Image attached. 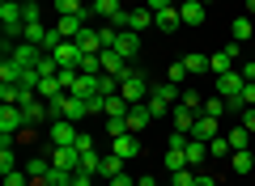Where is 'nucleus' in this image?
Instances as JSON below:
<instances>
[{"instance_id":"1","label":"nucleus","mask_w":255,"mask_h":186,"mask_svg":"<svg viewBox=\"0 0 255 186\" xmlns=\"http://www.w3.org/2000/svg\"><path fill=\"white\" fill-rule=\"evenodd\" d=\"M119 98L128 102V106H140V102H149V80L140 68H132L124 80H119Z\"/></svg>"},{"instance_id":"2","label":"nucleus","mask_w":255,"mask_h":186,"mask_svg":"<svg viewBox=\"0 0 255 186\" xmlns=\"http://www.w3.org/2000/svg\"><path fill=\"white\" fill-rule=\"evenodd\" d=\"M77 127L81 123H73V119H55V123L47 127V131H51V144L55 148H77V135H81Z\"/></svg>"},{"instance_id":"3","label":"nucleus","mask_w":255,"mask_h":186,"mask_svg":"<svg viewBox=\"0 0 255 186\" xmlns=\"http://www.w3.org/2000/svg\"><path fill=\"white\" fill-rule=\"evenodd\" d=\"M111 26H119V30H132V34H140V30H149V26H157V17H153V9H132V13H124L119 21H111Z\"/></svg>"},{"instance_id":"4","label":"nucleus","mask_w":255,"mask_h":186,"mask_svg":"<svg viewBox=\"0 0 255 186\" xmlns=\"http://www.w3.org/2000/svg\"><path fill=\"white\" fill-rule=\"evenodd\" d=\"M238 51H243V43H234V38H230V43L221 47L217 55H209V72H213V76H221V72H234V60H238Z\"/></svg>"},{"instance_id":"5","label":"nucleus","mask_w":255,"mask_h":186,"mask_svg":"<svg viewBox=\"0 0 255 186\" xmlns=\"http://www.w3.org/2000/svg\"><path fill=\"white\" fill-rule=\"evenodd\" d=\"M4 55H9V60L17 63V68H38V60H43L47 51H43V47H30V43H13Z\"/></svg>"},{"instance_id":"6","label":"nucleus","mask_w":255,"mask_h":186,"mask_svg":"<svg viewBox=\"0 0 255 186\" xmlns=\"http://www.w3.org/2000/svg\"><path fill=\"white\" fill-rule=\"evenodd\" d=\"M21 110H26V127L43 123V119H47V123H55V115H51V102H47V98H30Z\"/></svg>"},{"instance_id":"7","label":"nucleus","mask_w":255,"mask_h":186,"mask_svg":"<svg viewBox=\"0 0 255 186\" xmlns=\"http://www.w3.org/2000/svg\"><path fill=\"white\" fill-rule=\"evenodd\" d=\"M111 152H115V157H124V161H136L140 157V135H115V140H111Z\"/></svg>"},{"instance_id":"8","label":"nucleus","mask_w":255,"mask_h":186,"mask_svg":"<svg viewBox=\"0 0 255 186\" xmlns=\"http://www.w3.org/2000/svg\"><path fill=\"white\" fill-rule=\"evenodd\" d=\"M47 157H51V165L64 169V174H73V169L81 165V152H77V148H55V144H51V152H47Z\"/></svg>"},{"instance_id":"9","label":"nucleus","mask_w":255,"mask_h":186,"mask_svg":"<svg viewBox=\"0 0 255 186\" xmlns=\"http://www.w3.org/2000/svg\"><path fill=\"white\" fill-rule=\"evenodd\" d=\"M111 47H115V51L124 55V60H136V55H140V34H132V30H119Z\"/></svg>"},{"instance_id":"10","label":"nucleus","mask_w":255,"mask_h":186,"mask_svg":"<svg viewBox=\"0 0 255 186\" xmlns=\"http://www.w3.org/2000/svg\"><path fill=\"white\" fill-rule=\"evenodd\" d=\"M149 123H153V115H149V106H145V102L128 110V131H132V135H140V131H145Z\"/></svg>"},{"instance_id":"11","label":"nucleus","mask_w":255,"mask_h":186,"mask_svg":"<svg viewBox=\"0 0 255 186\" xmlns=\"http://www.w3.org/2000/svg\"><path fill=\"white\" fill-rule=\"evenodd\" d=\"M217 131H221V127H217V119H213V115H196V127H191L196 140L209 144V140H217Z\"/></svg>"},{"instance_id":"12","label":"nucleus","mask_w":255,"mask_h":186,"mask_svg":"<svg viewBox=\"0 0 255 186\" xmlns=\"http://www.w3.org/2000/svg\"><path fill=\"white\" fill-rule=\"evenodd\" d=\"M85 26H90V21H85V17H60V21H55V34H60V38H81V30Z\"/></svg>"},{"instance_id":"13","label":"nucleus","mask_w":255,"mask_h":186,"mask_svg":"<svg viewBox=\"0 0 255 186\" xmlns=\"http://www.w3.org/2000/svg\"><path fill=\"white\" fill-rule=\"evenodd\" d=\"M183 157H187V165L196 169L200 161H209V144H204V140H196V135H187V148H183Z\"/></svg>"},{"instance_id":"14","label":"nucleus","mask_w":255,"mask_h":186,"mask_svg":"<svg viewBox=\"0 0 255 186\" xmlns=\"http://www.w3.org/2000/svg\"><path fill=\"white\" fill-rule=\"evenodd\" d=\"M157 17V30H166V34H174V30L183 26V13H179V4H170V9H162V13H153Z\"/></svg>"},{"instance_id":"15","label":"nucleus","mask_w":255,"mask_h":186,"mask_svg":"<svg viewBox=\"0 0 255 186\" xmlns=\"http://www.w3.org/2000/svg\"><path fill=\"white\" fill-rule=\"evenodd\" d=\"M179 13H183V26H200V21L209 17V9H204L200 0H187V4H179Z\"/></svg>"},{"instance_id":"16","label":"nucleus","mask_w":255,"mask_h":186,"mask_svg":"<svg viewBox=\"0 0 255 186\" xmlns=\"http://www.w3.org/2000/svg\"><path fill=\"white\" fill-rule=\"evenodd\" d=\"M174 131H183V135H191V127H196V110H187V106H183V102H179V106H174Z\"/></svg>"},{"instance_id":"17","label":"nucleus","mask_w":255,"mask_h":186,"mask_svg":"<svg viewBox=\"0 0 255 186\" xmlns=\"http://www.w3.org/2000/svg\"><path fill=\"white\" fill-rule=\"evenodd\" d=\"M21 169H26V174L34 178V182H47V174H51V157H30Z\"/></svg>"},{"instance_id":"18","label":"nucleus","mask_w":255,"mask_h":186,"mask_svg":"<svg viewBox=\"0 0 255 186\" xmlns=\"http://www.w3.org/2000/svg\"><path fill=\"white\" fill-rule=\"evenodd\" d=\"M149 93H153V98H162L166 106H179V98H183V89L174 85V80H166V85H153Z\"/></svg>"},{"instance_id":"19","label":"nucleus","mask_w":255,"mask_h":186,"mask_svg":"<svg viewBox=\"0 0 255 186\" xmlns=\"http://www.w3.org/2000/svg\"><path fill=\"white\" fill-rule=\"evenodd\" d=\"M47 34H51V30H43V21H26V30H21V43L43 47V43H47Z\"/></svg>"},{"instance_id":"20","label":"nucleus","mask_w":255,"mask_h":186,"mask_svg":"<svg viewBox=\"0 0 255 186\" xmlns=\"http://www.w3.org/2000/svg\"><path fill=\"white\" fill-rule=\"evenodd\" d=\"M94 13L107 17V21H119L124 17V4H119V0H94Z\"/></svg>"},{"instance_id":"21","label":"nucleus","mask_w":255,"mask_h":186,"mask_svg":"<svg viewBox=\"0 0 255 186\" xmlns=\"http://www.w3.org/2000/svg\"><path fill=\"white\" fill-rule=\"evenodd\" d=\"M230 169H234V174H255V157L247 148H238L234 157H230Z\"/></svg>"},{"instance_id":"22","label":"nucleus","mask_w":255,"mask_h":186,"mask_svg":"<svg viewBox=\"0 0 255 186\" xmlns=\"http://www.w3.org/2000/svg\"><path fill=\"white\" fill-rule=\"evenodd\" d=\"M115 174H124V157H115V152H107V157H102V165H98V178H115Z\"/></svg>"},{"instance_id":"23","label":"nucleus","mask_w":255,"mask_h":186,"mask_svg":"<svg viewBox=\"0 0 255 186\" xmlns=\"http://www.w3.org/2000/svg\"><path fill=\"white\" fill-rule=\"evenodd\" d=\"M230 34H234V43H247V38L255 34V21L247 17V13H243V17H234V26H230Z\"/></svg>"},{"instance_id":"24","label":"nucleus","mask_w":255,"mask_h":186,"mask_svg":"<svg viewBox=\"0 0 255 186\" xmlns=\"http://www.w3.org/2000/svg\"><path fill=\"white\" fill-rule=\"evenodd\" d=\"M209 157H217V161H230V157H234V144H230L226 135H217V140H209Z\"/></svg>"},{"instance_id":"25","label":"nucleus","mask_w":255,"mask_h":186,"mask_svg":"<svg viewBox=\"0 0 255 186\" xmlns=\"http://www.w3.org/2000/svg\"><path fill=\"white\" fill-rule=\"evenodd\" d=\"M226 98H221V93H213V98H204V106H200V115H213V119H221V115H226Z\"/></svg>"},{"instance_id":"26","label":"nucleus","mask_w":255,"mask_h":186,"mask_svg":"<svg viewBox=\"0 0 255 186\" xmlns=\"http://www.w3.org/2000/svg\"><path fill=\"white\" fill-rule=\"evenodd\" d=\"M162 165L170 169V174H179V169H187V157H183V148H166V157H162Z\"/></svg>"},{"instance_id":"27","label":"nucleus","mask_w":255,"mask_h":186,"mask_svg":"<svg viewBox=\"0 0 255 186\" xmlns=\"http://www.w3.org/2000/svg\"><path fill=\"white\" fill-rule=\"evenodd\" d=\"M13 169H21L17 152H13V144H0V174H13Z\"/></svg>"},{"instance_id":"28","label":"nucleus","mask_w":255,"mask_h":186,"mask_svg":"<svg viewBox=\"0 0 255 186\" xmlns=\"http://www.w3.org/2000/svg\"><path fill=\"white\" fill-rule=\"evenodd\" d=\"M183 63H187V72H191V76H200V72H209V55H200V51L183 55Z\"/></svg>"},{"instance_id":"29","label":"nucleus","mask_w":255,"mask_h":186,"mask_svg":"<svg viewBox=\"0 0 255 186\" xmlns=\"http://www.w3.org/2000/svg\"><path fill=\"white\" fill-rule=\"evenodd\" d=\"M98 93H102V98L119 93V76H107V72H102V76H98Z\"/></svg>"},{"instance_id":"30","label":"nucleus","mask_w":255,"mask_h":186,"mask_svg":"<svg viewBox=\"0 0 255 186\" xmlns=\"http://www.w3.org/2000/svg\"><path fill=\"white\" fill-rule=\"evenodd\" d=\"M34 178L26 174V169H13V174H4V186H30Z\"/></svg>"},{"instance_id":"31","label":"nucleus","mask_w":255,"mask_h":186,"mask_svg":"<svg viewBox=\"0 0 255 186\" xmlns=\"http://www.w3.org/2000/svg\"><path fill=\"white\" fill-rule=\"evenodd\" d=\"M170 186H196V169H191V165H187V169H179V174L170 178Z\"/></svg>"},{"instance_id":"32","label":"nucleus","mask_w":255,"mask_h":186,"mask_svg":"<svg viewBox=\"0 0 255 186\" xmlns=\"http://www.w3.org/2000/svg\"><path fill=\"white\" fill-rule=\"evenodd\" d=\"M187 76H191V72H187V63H183V60H174V63H170V80H174V85H183Z\"/></svg>"},{"instance_id":"33","label":"nucleus","mask_w":255,"mask_h":186,"mask_svg":"<svg viewBox=\"0 0 255 186\" xmlns=\"http://www.w3.org/2000/svg\"><path fill=\"white\" fill-rule=\"evenodd\" d=\"M145 106H149V115H153V119H162L166 110H174V106H166L162 98H153V93H149V102H145Z\"/></svg>"},{"instance_id":"34","label":"nucleus","mask_w":255,"mask_h":186,"mask_svg":"<svg viewBox=\"0 0 255 186\" xmlns=\"http://www.w3.org/2000/svg\"><path fill=\"white\" fill-rule=\"evenodd\" d=\"M107 135L115 140V135H128V119H107Z\"/></svg>"},{"instance_id":"35","label":"nucleus","mask_w":255,"mask_h":186,"mask_svg":"<svg viewBox=\"0 0 255 186\" xmlns=\"http://www.w3.org/2000/svg\"><path fill=\"white\" fill-rule=\"evenodd\" d=\"M247 135H251V131H247V127H234V131H230L226 140L234 144V152H238V148H247Z\"/></svg>"},{"instance_id":"36","label":"nucleus","mask_w":255,"mask_h":186,"mask_svg":"<svg viewBox=\"0 0 255 186\" xmlns=\"http://www.w3.org/2000/svg\"><path fill=\"white\" fill-rule=\"evenodd\" d=\"M94 178L98 174H90V169H73V182L68 186H94Z\"/></svg>"},{"instance_id":"37","label":"nucleus","mask_w":255,"mask_h":186,"mask_svg":"<svg viewBox=\"0 0 255 186\" xmlns=\"http://www.w3.org/2000/svg\"><path fill=\"white\" fill-rule=\"evenodd\" d=\"M115 34H119V26H98V38H102V47H111V43H115Z\"/></svg>"},{"instance_id":"38","label":"nucleus","mask_w":255,"mask_h":186,"mask_svg":"<svg viewBox=\"0 0 255 186\" xmlns=\"http://www.w3.org/2000/svg\"><path fill=\"white\" fill-rule=\"evenodd\" d=\"M77 152H94V135H85V131L77 135Z\"/></svg>"},{"instance_id":"39","label":"nucleus","mask_w":255,"mask_h":186,"mask_svg":"<svg viewBox=\"0 0 255 186\" xmlns=\"http://www.w3.org/2000/svg\"><path fill=\"white\" fill-rule=\"evenodd\" d=\"M170 4H179V0H145V9H153V13H162V9H170Z\"/></svg>"},{"instance_id":"40","label":"nucleus","mask_w":255,"mask_h":186,"mask_svg":"<svg viewBox=\"0 0 255 186\" xmlns=\"http://www.w3.org/2000/svg\"><path fill=\"white\" fill-rule=\"evenodd\" d=\"M243 127L255 135V106H247V110H243Z\"/></svg>"},{"instance_id":"41","label":"nucleus","mask_w":255,"mask_h":186,"mask_svg":"<svg viewBox=\"0 0 255 186\" xmlns=\"http://www.w3.org/2000/svg\"><path fill=\"white\" fill-rule=\"evenodd\" d=\"M243 102H247V106H255V80H247V85H243Z\"/></svg>"},{"instance_id":"42","label":"nucleus","mask_w":255,"mask_h":186,"mask_svg":"<svg viewBox=\"0 0 255 186\" xmlns=\"http://www.w3.org/2000/svg\"><path fill=\"white\" fill-rule=\"evenodd\" d=\"M238 72H243V80H255V60H247V63H243Z\"/></svg>"},{"instance_id":"43","label":"nucleus","mask_w":255,"mask_h":186,"mask_svg":"<svg viewBox=\"0 0 255 186\" xmlns=\"http://www.w3.org/2000/svg\"><path fill=\"white\" fill-rule=\"evenodd\" d=\"M196 186H217V182H213L209 174H196Z\"/></svg>"},{"instance_id":"44","label":"nucleus","mask_w":255,"mask_h":186,"mask_svg":"<svg viewBox=\"0 0 255 186\" xmlns=\"http://www.w3.org/2000/svg\"><path fill=\"white\" fill-rule=\"evenodd\" d=\"M136 186H157V178H149V174H145V178H136Z\"/></svg>"},{"instance_id":"45","label":"nucleus","mask_w":255,"mask_h":186,"mask_svg":"<svg viewBox=\"0 0 255 186\" xmlns=\"http://www.w3.org/2000/svg\"><path fill=\"white\" fill-rule=\"evenodd\" d=\"M247 17H255V0H247Z\"/></svg>"},{"instance_id":"46","label":"nucleus","mask_w":255,"mask_h":186,"mask_svg":"<svg viewBox=\"0 0 255 186\" xmlns=\"http://www.w3.org/2000/svg\"><path fill=\"white\" fill-rule=\"evenodd\" d=\"M200 4H204V9H209V4H213V0H200Z\"/></svg>"},{"instance_id":"47","label":"nucleus","mask_w":255,"mask_h":186,"mask_svg":"<svg viewBox=\"0 0 255 186\" xmlns=\"http://www.w3.org/2000/svg\"><path fill=\"white\" fill-rule=\"evenodd\" d=\"M179 4H187V0H179Z\"/></svg>"},{"instance_id":"48","label":"nucleus","mask_w":255,"mask_h":186,"mask_svg":"<svg viewBox=\"0 0 255 186\" xmlns=\"http://www.w3.org/2000/svg\"><path fill=\"white\" fill-rule=\"evenodd\" d=\"M90 4H94V0H90Z\"/></svg>"}]
</instances>
